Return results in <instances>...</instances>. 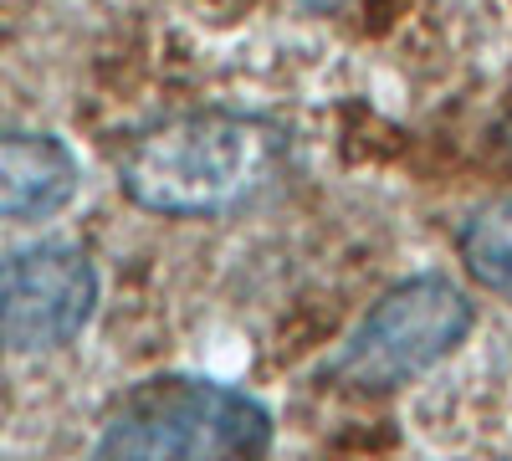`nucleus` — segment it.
<instances>
[{
  "mask_svg": "<svg viewBox=\"0 0 512 461\" xmlns=\"http://www.w3.org/2000/svg\"><path fill=\"white\" fill-rule=\"evenodd\" d=\"M287 164V129L256 113H175L118 154L123 195L154 216H221L256 200Z\"/></svg>",
  "mask_w": 512,
  "mask_h": 461,
  "instance_id": "1",
  "label": "nucleus"
},
{
  "mask_svg": "<svg viewBox=\"0 0 512 461\" xmlns=\"http://www.w3.org/2000/svg\"><path fill=\"white\" fill-rule=\"evenodd\" d=\"M272 446L267 405L200 374L134 385L98 431L93 461H262Z\"/></svg>",
  "mask_w": 512,
  "mask_h": 461,
  "instance_id": "2",
  "label": "nucleus"
},
{
  "mask_svg": "<svg viewBox=\"0 0 512 461\" xmlns=\"http://www.w3.org/2000/svg\"><path fill=\"white\" fill-rule=\"evenodd\" d=\"M472 318V298L451 277H410L354 323L328 374L359 395L400 390L415 374L436 369L446 354H456L472 333Z\"/></svg>",
  "mask_w": 512,
  "mask_h": 461,
  "instance_id": "3",
  "label": "nucleus"
},
{
  "mask_svg": "<svg viewBox=\"0 0 512 461\" xmlns=\"http://www.w3.org/2000/svg\"><path fill=\"white\" fill-rule=\"evenodd\" d=\"M98 308V267L82 246L41 241L0 257V349L47 354L72 344Z\"/></svg>",
  "mask_w": 512,
  "mask_h": 461,
  "instance_id": "4",
  "label": "nucleus"
},
{
  "mask_svg": "<svg viewBox=\"0 0 512 461\" xmlns=\"http://www.w3.org/2000/svg\"><path fill=\"white\" fill-rule=\"evenodd\" d=\"M77 195V159L52 134H0V221L57 216Z\"/></svg>",
  "mask_w": 512,
  "mask_h": 461,
  "instance_id": "5",
  "label": "nucleus"
},
{
  "mask_svg": "<svg viewBox=\"0 0 512 461\" xmlns=\"http://www.w3.org/2000/svg\"><path fill=\"white\" fill-rule=\"evenodd\" d=\"M461 262L482 287L512 298V200H492L456 236Z\"/></svg>",
  "mask_w": 512,
  "mask_h": 461,
  "instance_id": "6",
  "label": "nucleus"
}]
</instances>
